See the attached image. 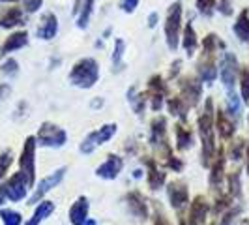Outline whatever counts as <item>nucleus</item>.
Returning <instances> with one entry per match:
<instances>
[{
	"instance_id": "1",
	"label": "nucleus",
	"mask_w": 249,
	"mask_h": 225,
	"mask_svg": "<svg viewBox=\"0 0 249 225\" xmlns=\"http://www.w3.org/2000/svg\"><path fill=\"white\" fill-rule=\"evenodd\" d=\"M199 135L202 141V165H210L215 154V137H213V100L206 98L204 111L199 114Z\"/></svg>"
},
{
	"instance_id": "2",
	"label": "nucleus",
	"mask_w": 249,
	"mask_h": 225,
	"mask_svg": "<svg viewBox=\"0 0 249 225\" xmlns=\"http://www.w3.org/2000/svg\"><path fill=\"white\" fill-rule=\"evenodd\" d=\"M100 79V68L94 58H81L70 72V81L79 88L94 87Z\"/></svg>"
},
{
	"instance_id": "3",
	"label": "nucleus",
	"mask_w": 249,
	"mask_h": 225,
	"mask_svg": "<svg viewBox=\"0 0 249 225\" xmlns=\"http://www.w3.org/2000/svg\"><path fill=\"white\" fill-rule=\"evenodd\" d=\"M180 28H182V4L175 2L171 4L167 12V21H165V39L171 51L178 49L180 41Z\"/></svg>"
},
{
	"instance_id": "4",
	"label": "nucleus",
	"mask_w": 249,
	"mask_h": 225,
	"mask_svg": "<svg viewBox=\"0 0 249 225\" xmlns=\"http://www.w3.org/2000/svg\"><path fill=\"white\" fill-rule=\"evenodd\" d=\"M19 165H21V173L25 175L28 186H32L36 178V137H26L21 158H19Z\"/></svg>"
},
{
	"instance_id": "5",
	"label": "nucleus",
	"mask_w": 249,
	"mask_h": 225,
	"mask_svg": "<svg viewBox=\"0 0 249 225\" xmlns=\"http://www.w3.org/2000/svg\"><path fill=\"white\" fill-rule=\"evenodd\" d=\"M150 143L160 150V156H161V154L165 156V160L173 156L171 147H169V143H167V120H165V116H156V118L152 120Z\"/></svg>"
},
{
	"instance_id": "6",
	"label": "nucleus",
	"mask_w": 249,
	"mask_h": 225,
	"mask_svg": "<svg viewBox=\"0 0 249 225\" xmlns=\"http://www.w3.org/2000/svg\"><path fill=\"white\" fill-rule=\"evenodd\" d=\"M180 98L186 101L187 107H195L202 98V83L200 79L193 77V75H187L180 79Z\"/></svg>"
},
{
	"instance_id": "7",
	"label": "nucleus",
	"mask_w": 249,
	"mask_h": 225,
	"mask_svg": "<svg viewBox=\"0 0 249 225\" xmlns=\"http://www.w3.org/2000/svg\"><path fill=\"white\" fill-rule=\"evenodd\" d=\"M114 133H116V124L101 126L100 130L92 131V133H90V135L83 141V145H81V149H79V150H81L83 154H90V152H94L98 147H101L103 143H107V141H109Z\"/></svg>"
},
{
	"instance_id": "8",
	"label": "nucleus",
	"mask_w": 249,
	"mask_h": 225,
	"mask_svg": "<svg viewBox=\"0 0 249 225\" xmlns=\"http://www.w3.org/2000/svg\"><path fill=\"white\" fill-rule=\"evenodd\" d=\"M66 139H68V135H66V131L62 128L51 124V122L41 124L39 131H37V141L43 147H62L66 143Z\"/></svg>"
},
{
	"instance_id": "9",
	"label": "nucleus",
	"mask_w": 249,
	"mask_h": 225,
	"mask_svg": "<svg viewBox=\"0 0 249 225\" xmlns=\"http://www.w3.org/2000/svg\"><path fill=\"white\" fill-rule=\"evenodd\" d=\"M217 74L221 77V83L225 85L227 94L229 92H234V83H236V74H238L236 56L231 55V53H225L223 58H221V68H219Z\"/></svg>"
},
{
	"instance_id": "10",
	"label": "nucleus",
	"mask_w": 249,
	"mask_h": 225,
	"mask_svg": "<svg viewBox=\"0 0 249 225\" xmlns=\"http://www.w3.org/2000/svg\"><path fill=\"white\" fill-rule=\"evenodd\" d=\"M197 72L200 75V81L204 83H213L217 79V66H215V51L202 49L199 64H197Z\"/></svg>"
},
{
	"instance_id": "11",
	"label": "nucleus",
	"mask_w": 249,
	"mask_h": 225,
	"mask_svg": "<svg viewBox=\"0 0 249 225\" xmlns=\"http://www.w3.org/2000/svg\"><path fill=\"white\" fill-rule=\"evenodd\" d=\"M26 186H28V182H26L25 175L23 173H15L6 184H2V189H4L6 197L10 201H21L25 199L26 195Z\"/></svg>"
},
{
	"instance_id": "12",
	"label": "nucleus",
	"mask_w": 249,
	"mask_h": 225,
	"mask_svg": "<svg viewBox=\"0 0 249 225\" xmlns=\"http://www.w3.org/2000/svg\"><path fill=\"white\" fill-rule=\"evenodd\" d=\"M167 193H169V199H171V205L176 210H182L187 205V199H189V191H187L186 182L182 180H175L171 182L169 188H167Z\"/></svg>"
},
{
	"instance_id": "13",
	"label": "nucleus",
	"mask_w": 249,
	"mask_h": 225,
	"mask_svg": "<svg viewBox=\"0 0 249 225\" xmlns=\"http://www.w3.org/2000/svg\"><path fill=\"white\" fill-rule=\"evenodd\" d=\"M64 175H66V167H62V169H56L53 175L45 176L41 182H39V186L36 188V191H34V195L30 197V205H34V203H37V201L41 199L47 191H51L54 186H58L60 184V180L64 178Z\"/></svg>"
},
{
	"instance_id": "14",
	"label": "nucleus",
	"mask_w": 249,
	"mask_h": 225,
	"mask_svg": "<svg viewBox=\"0 0 249 225\" xmlns=\"http://www.w3.org/2000/svg\"><path fill=\"white\" fill-rule=\"evenodd\" d=\"M122 167H124L122 158H118V156L111 154V156L107 158V162L101 163L100 167L96 169V175L101 176V178H107V180H112V178H116V176L120 175Z\"/></svg>"
},
{
	"instance_id": "15",
	"label": "nucleus",
	"mask_w": 249,
	"mask_h": 225,
	"mask_svg": "<svg viewBox=\"0 0 249 225\" xmlns=\"http://www.w3.org/2000/svg\"><path fill=\"white\" fill-rule=\"evenodd\" d=\"M58 32V19L54 13H45L41 17V23L37 26V38L41 39H53Z\"/></svg>"
},
{
	"instance_id": "16",
	"label": "nucleus",
	"mask_w": 249,
	"mask_h": 225,
	"mask_svg": "<svg viewBox=\"0 0 249 225\" xmlns=\"http://www.w3.org/2000/svg\"><path fill=\"white\" fill-rule=\"evenodd\" d=\"M127 206H129V212L133 214L139 220H146L148 218V206H146V201L144 197L139 193V191H131L127 193Z\"/></svg>"
},
{
	"instance_id": "17",
	"label": "nucleus",
	"mask_w": 249,
	"mask_h": 225,
	"mask_svg": "<svg viewBox=\"0 0 249 225\" xmlns=\"http://www.w3.org/2000/svg\"><path fill=\"white\" fill-rule=\"evenodd\" d=\"M206 216H208V203L202 195H197L191 203V206H189V222H193L195 225H200L204 224Z\"/></svg>"
},
{
	"instance_id": "18",
	"label": "nucleus",
	"mask_w": 249,
	"mask_h": 225,
	"mask_svg": "<svg viewBox=\"0 0 249 225\" xmlns=\"http://www.w3.org/2000/svg\"><path fill=\"white\" fill-rule=\"evenodd\" d=\"M88 216V199L87 197H79L73 203V206L70 208V222L73 225H83L87 222Z\"/></svg>"
},
{
	"instance_id": "19",
	"label": "nucleus",
	"mask_w": 249,
	"mask_h": 225,
	"mask_svg": "<svg viewBox=\"0 0 249 225\" xmlns=\"http://www.w3.org/2000/svg\"><path fill=\"white\" fill-rule=\"evenodd\" d=\"M144 163H146V167H148L146 180H148L150 189H160V188L165 184V178H167V175H165L163 171H160V169H158V165H156V162H154V160L146 158V160H144Z\"/></svg>"
},
{
	"instance_id": "20",
	"label": "nucleus",
	"mask_w": 249,
	"mask_h": 225,
	"mask_svg": "<svg viewBox=\"0 0 249 225\" xmlns=\"http://www.w3.org/2000/svg\"><path fill=\"white\" fill-rule=\"evenodd\" d=\"M215 126H217V131H219V137L223 139H231L234 135V122L227 116V112L217 111L215 112Z\"/></svg>"
},
{
	"instance_id": "21",
	"label": "nucleus",
	"mask_w": 249,
	"mask_h": 225,
	"mask_svg": "<svg viewBox=\"0 0 249 225\" xmlns=\"http://www.w3.org/2000/svg\"><path fill=\"white\" fill-rule=\"evenodd\" d=\"M223 176H225V156H223V150H219L217 158L212 165V173H210V186L217 188L221 186L223 182Z\"/></svg>"
},
{
	"instance_id": "22",
	"label": "nucleus",
	"mask_w": 249,
	"mask_h": 225,
	"mask_svg": "<svg viewBox=\"0 0 249 225\" xmlns=\"http://www.w3.org/2000/svg\"><path fill=\"white\" fill-rule=\"evenodd\" d=\"M234 34H236L242 41H249V10H242L240 15L236 17V23L232 26Z\"/></svg>"
},
{
	"instance_id": "23",
	"label": "nucleus",
	"mask_w": 249,
	"mask_h": 225,
	"mask_svg": "<svg viewBox=\"0 0 249 225\" xmlns=\"http://www.w3.org/2000/svg\"><path fill=\"white\" fill-rule=\"evenodd\" d=\"M26 41H28V34H26L25 30H23V32H15V34H12V36L4 41L2 53L8 55V53H12V51L21 49V47H25L26 45Z\"/></svg>"
},
{
	"instance_id": "24",
	"label": "nucleus",
	"mask_w": 249,
	"mask_h": 225,
	"mask_svg": "<svg viewBox=\"0 0 249 225\" xmlns=\"http://www.w3.org/2000/svg\"><path fill=\"white\" fill-rule=\"evenodd\" d=\"M175 131H176V149L186 150L193 147V133H191V130L184 128L182 124H176Z\"/></svg>"
},
{
	"instance_id": "25",
	"label": "nucleus",
	"mask_w": 249,
	"mask_h": 225,
	"mask_svg": "<svg viewBox=\"0 0 249 225\" xmlns=\"http://www.w3.org/2000/svg\"><path fill=\"white\" fill-rule=\"evenodd\" d=\"M53 210H54V203H51V201H41V203L37 205L34 216L30 218V222L26 225H39V222H43L45 218H49L51 214H53Z\"/></svg>"
},
{
	"instance_id": "26",
	"label": "nucleus",
	"mask_w": 249,
	"mask_h": 225,
	"mask_svg": "<svg viewBox=\"0 0 249 225\" xmlns=\"http://www.w3.org/2000/svg\"><path fill=\"white\" fill-rule=\"evenodd\" d=\"M197 34H195V28L191 23H187L186 28H184V38H182V45H184V49L186 53L191 56V55H195V49H197Z\"/></svg>"
},
{
	"instance_id": "27",
	"label": "nucleus",
	"mask_w": 249,
	"mask_h": 225,
	"mask_svg": "<svg viewBox=\"0 0 249 225\" xmlns=\"http://www.w3.org/2000/svg\"><path fill=\"white\" fill-rule=\"evenodd\" d=\"M23 23V12L19 8H10L8 12L2 15L0 19V26L2 28H13V26L21 25Z\"/></svg>"
},
{
	"instance_id": "28",
	"label": "nucleus",
	"mask_w": 249,
	"mask_h": 225,
	"mask_svg": "<svg viewBox=\"0 0 249 225\" xmlns=\"http://www.w3.org/2000/svg\"><path fill=\"white\" fill-rule=\"evenodd\" d=\"M127 100L131 103V107H133V111L135 112H142L144 109V105H146V96L144 94H139L137 88H129V92H127Z\"/></svg>"
},
{
	"instance_id": "29",
	"label": "nucleus",
	"mask_w": 249,
	"mask_h": 225,
	"mask_svg": "<svg viewBox=\"0 0 249 225\" xmlns=\"http://www.w3.org/2000/svg\"><path fill=\"white\" fill-rule=\"evenodd\" d=\"M167 92H169V88H167V85L163 83L161 75H154V77H150L148 94H160V96H165Z\"/></svg>"
},
{
	"instance_id": "30",
	"label": "nucleus",
	"mask_w": 249,
	"mask_h": 225,
	"mask_svg": "<svg viewBox=\"0 0 249 225\" xmlns=\"http://www.w3.org/2000/svg\"><path fill=\"white\" fill-rule=\"evenodd\" d=\"M169 111H171V114H175V116H180V118H186V112H187V103L182 98H171L169 100Z\"/></svg>"
},
{
	"instance_id": "31",
	"label": "nucleus",
	"mask_w": 249,
	"mask_h": 225,
	"mask_svg": "<svg viewBox=\"0 0 249 225\" xmlns=\"http://www.w3.org/2000/svg\"><path fill=\"white\" fill-rule=\"evenodd\" d=\"M124 49H125V43L124 39H116V43H114V53H112V66H114V70L116 72H120L122 70V56H124Z\"/></svg>"
},
{
	"instance_id": "32",
	"label": "nucleus",
	"mask_w": 249,
	"mask_h": 225,
	"mask_svg": "<svg viewBox=\"0 0 249 225\" xmlns=\"http://www.w3.org/2000/svg\"><path fill=\"white\" fill-rule=\"evenodd\" d=\"M240 90H242V98L246 103H249V68H240Z\"/></svg>"
},
{
	"instance_id": "33",
	"label": "nucleus",
	"mask_w": 249,
	"mask_h": 225,
	"mask_svg": "<svg viewBox=\"0 0 249 225\" xmlns=\"http://www.w3.org/2000/svg\"><path fill=\"white\" fill-rule=\"evenodd\" d=\"M0 218H2L4 225H21V222H23L21 214L15 212V210H10V208L0 210Z\"/></svg>"
},
{
	"instance_id": "34",
	"label": "nucleus",
	"mask_w": 249,
	"mask_h": 225,
	"mask_svg": "<svg viewBox=\"0 0 249 225\" xmlns=\"http://www.w3.org/2000/svg\"><path fill=\"white\" fill-rule=\"evenodd\" d=\"M94 2H96V0H85V4H83V10H81V15H79V21H77L79 28H85V26L88 25V19H90V15H92Z\"/></svg>"
},
{
	"instance_id": "35",
	"label": "nucleus",
	"mask_w": 249,
	"mask_h": 225,
	"mask_svg": "<svg viewBox=\"0 0 249 225\" xmlns=\"http://www.w3.org/2000/svg\"><path fill=\"white\" fill-rule=\"evenodd\" d=\"M227 103H229V112L238 116L242 105H240V98L236 96V92H229V94H227Z\"/></svg>"
},
{
	"instance_id": "36",
	"label": "nucleus",
	"mask_w": 249,
	"mask_h": 225,
	"mask_svg": "<svg viewBox=\"0 0 249 225\" xmlns=\"http://www.w3.org/2000/svg\"><path fill=\"white\" fill-rule=\"evenodd\" d=\"M215 0H197V8L204 17H210L215 12Z\"/></svg>"
},
{
	"instance_id": "37",
	"label": "nucleus",
	"mask_w": 249,
	"mask_h": 225,
	"mask_svg": "<svg viewBox=\"0 0 249 225\" xmlns=\"http://www.w3.org/2000/svg\"><path fill=\"white\" fill-rule=\"evenodd\" d=\"M246 149V141L244 139H236L234 143H232V147H231V158L238 162V160H242V150Z\"/></svg>"
},
{
	"instance_id": "38",
	"label": "nucleus",
	"mask_w": 249,
	"mask_h": 225,
	"mask_svg": "<svg viewBox=\"0 0 249 225\" xmlns=\"http://www.w3.org/2000/svg\"><path fill=\"white\" fill-rule=\"evenodd\" d=\"M12 152L10 150H6L2 156H0V180L4 178V175H6V171L10 169V165H12Z\"/></svg>"
},
{
	"instance_id": "39",
	"label": "nucleus",
	"mask_w": 249,
	"mask_h": 225,
	"mask_svg": "<svg viewBox=\"0 0 249 225\" xmlns=\"http://www.w3.org/2000/svg\"><path fill=\"white\" fill-rule=\"evenodd\" d=\"M229 186H231V197H240V175L238 173L229 176Z\"/></svg>"
},
{
	"instance_id": "40",
	"label": "nucleus",
	"mask_w": 249,
	"mask_h": 225,
	"mask_svg": "<svg viewBox=\"0 0 249 225\" xmlns=\"http://www.w3.org/2000/svg\"><path fill=\"white\" fill-rule=\"evenodd\" d=\"M227 206H231V195L229 197H221V199L215 201V206H213V214H223V210Z\"/></svg>"
},
{
	"instance_id": "41",
	"label": "nucleus",
	"mask_w": 249,
	"mask_h": 225,
	"mask_svg": "<svg viewBox=\"0 0 249 225\" xmlns=\"http://www.w3.org/2000/svg\"><path fill=\"white\" fill-rule=\"evenodd\" d=\"M137 4H139V0H122V2H120V8H122L124 12L131 13V12H135Z\"/></svg>"
},
{
	"instance_id": "42",
	"label": "nucleus",
	"mask_w": 249,
	"mask_h": 225,
	"mask_svg": "<svg viewBox=\"0 0 249 225\" xmlns=\"http://www.w3.org/2000/svg\"><path fill=\"white\" fill-rule=\"evenodd\" d=\"M167 167H169V169H175V171H182L184 163L180 162L178 158H173V156H171V158H167Z\"/></svg>"
},
{
	"instance_id": "43",
	"label": "nucleus",
	"mask_w": 249,
	"mask_h": 225,
	"mask_svg": "<svg viewBox=\"0 0 249 225\" xmlns=\"http://www.w3.org/2000/svg\"><path fill=\"white\" fill-rule=\"evenodd\" d=\"M41 4H43V0H26L25 8H26V12L32 13V12H37Z\"/></svg>"
},
{
	"instance_id": "44",
	"label": "nucleus",
	"mask_w": 249,
	"mask_h": 225,
	"mask_svg": "<svg viewBox=\"0 0 249 225\" xmlns=\"http://www.w3.org/2000/svg\"><path fill=\"white\" fill-rule=\"evenodd\" d=\"M219 12L223 15H231L232 13V4L231 0H219Z\"/></svg>"
},
{
	"instance_id": "45",
	"label": "nucleus",
	"mask_w": 249,
	"mask_h": 225,
	"mask_svg": "<svg viewBox=\"0 0 249 225\" xmlns=\"http://www.w3.org/2000/svg\"><path fill=\"white\" fill-rule=\"evenodd\" d=\"M2 72H4V74H15V72H17V62H15V60H8V62L4 64V66H2Z\"/></svg>"
},
{
	"instance_id": "46",
	"label": "nucleus",
	"mask_w": 249,
	"mask_h": 225,
	"mask_svg": "<svg viewBox=\"0 0 249 225\" xmlns=\"http://www.w3.org/2000/svg\"><path fill=\"white\" fill-rule=\"evenodd\" d=\"M154 225H171V224L165 220V216H161V214H156V218H154Z\"/></svg>"
},
{
	"instance_id": "47",
	"label": "nucleus",
	"mask_w": 249,
	"mask_h": 225,
	"mask_svg": "<svg viewBox=\"0 0 249 225\" xmlns=\"http://www.w3.org/2000/svg\"><path fill=\"white\" fill-rule=\"evenodd\" d=\"M158 25V13H152L148 17V26H156Z\"/></svg>"
},
{
	"instance_id": "48",
	"label": "nucleus",
	"mask_w": 249,
	"mask_h": 225,
	"mask_svg": "<svg viewBox=\"0 0 249 225\" xmlns=\"http://www.w3.org/2000/svg\"><path fill=\"white\" fill-rule=\"evenodd\" d=\"M180 64H182L180 60H176V62L173 64V70H171V77H175V75L178 74V70H180Z\"/></svg>"
},
{
	"instance_id": "49",
	"label": "nucleus",
	"mask_w": 249,
	"mask_h": 225,
	"mask_svg": "<svg viewBox=\"0 0 249 225\" xmlns=\"http://www.w3.org/2000/svg\"><path fill=\"white\" fill-rule=\"evenodd\" d=\"M4 199H6V193H4V189H2V186H0V205L4 203Z\"/></svg>"
},
{
	"instance_id": "50",
	"label": "nucleus",
	"mask_w": 249,
	"mask_h": 225,
	"mask_svg": "<svg viewBox=\"0 0 249 225\" xmlns=\"http://www.w3.org/2000/svg\"><path fill=\"white\" fill-rule=\"evenodd\" d=\"M8 90H10V88H8V87H4V85H2V87H0V96H2V94H6Z\"/></svg>"
},
{
	"instance_id": "51",
	"label": "nucleus",
	"mask_w": 249,
	"mask_h": 225,
	"mask_svg": "<svg viewBox=\"0 0 249 225\" xmlns=\"http://www.w3.org/2000/svg\"><path fill=\"white\" fill-rule=\"evenodd\" d=\"M83 225H98V224H96L94 220H87V222H85V224H83Z\"/></svg>"
},
{
	"instance_id": "52",
	"label": "nucleus",
	"mask_w": 249,
	"mask_h": 225,
	"mask_svg": "<svg viewBox=\"0 0 249 225\" xmlns=\"http://www.w3.org/2000/svg\"><path fill=\"white\" fill-rule=\"evenodd\" d=\"M180 225H195V224H193V222H186V220H182V222H180Z\"/></svg>"
},
{
	"instance_id": "53",
	"label": "nucleus",
	"mask_w": 249,
	"mask_h": 225,
	"mask_svg": "<svg viewBox=\"0 0 249 225\" xmlns=\"http://www.w3.org/2000/svg\"><path fill=\"white\" fill-rule=\"evenodd\" d=\"M240 225H249V220H244V222H242Z\"/></svg>"
},
{
	"instance_id": "54",
	"label": "nucleus",
	"mask_w": 249,
	"mask_h": 225,
	"mask_svg": "<svg viewBox=\"0 0 249 225\" xmlns=\"http://www.w3.org/2000/svg\"><path fill=\"white\" fill-rule=\"evenodd\" d=\"M248 171H249V147H248Z\"/></svg>"
},
{
	"instance_id": "55",
	"label": "nucleus",
	"mask_w": 249,
	"mask_h": 225,
	"mask_svg": "<svg viewBox=\"0 0 249 225\" xmlns=\"http://www.w3.org/2000/svg\"><path fill=\"white\" fill-rule=\"evenodd\" d=\"M2 2H17V0H2Z\"/></svg>"
},
{
	"instance_id": "56",
	"label": "nucleus",
	"mask_w": 249,
	"mask_h": 225,
	"mask_svg": "<svg viewBox=\"0 0 249 225\" xmlns=\"http://www.w3.org/2000/svg\"><path fill=\"white\" fill-rule=\"evenodd\" d=\"M210 225H217V224H210Z\"/></svg>"
}]
</instances>
